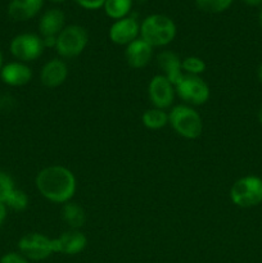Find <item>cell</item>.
<instances>
[{"label": "cell", "instance_id": "6da1fadb", "mask_svg": "<svg viewBox=\"0 0 262 263\" xmlns=\"http://www.w3.org/2000/svg\"><path fill=\"white\" fill-rule=\"evenodd\" d=\"M36 189L45 199L58 204L71 202L76 193V177L64 166L53 164L39 171L35 179Z\"/></svg>", "mask_w": 262, "mask_h": 263}, {"label": "cell", "instance_id": "7a4b0ae2", "mask_svg": "<svg viewBox=\"0 0 262 263\" xmlns=\"http://www.w3.org/2000/svg\"><path fill=\"white\" fill-rule=\"evenodd\" d=\"M176 36V25L164 14H151L140 23V37L152 48L166 46Z\"/></svg>", "mask_w": 262, "mask_h": 263}, {"label": "cell", "instance_id": "3957f363", "mask_svg": "<svg viewBox=\"0 0 262 263\" xmlns=\"http://www.w3.org/2000/svg\"><path fill=\"white\" fill-rule=\"evenodd\" d=\"M169 123L177 135L189 140L199 138L203 131L202 117L190 105H175L169 113Z\"/></svg>", "mask_w": 262, "mask_h": 263}, {"label": "cell", "instance_id": "277c9868", "mask_svg": "<svg viewBox=\"0 0 262 263\" xmlns=\"http://www.w3.org/2000/svg\"><path fill=\"white\" fill-rule=\"evenodd\" d=\"M230 199L240 208H252L262 203V179L253 175L236 180L230 189Z\"/></svg>", "mask_w": 262, "mask_h": 263}, {"label": "cell", "instance_id": "5b68a950", "mask_svg": "<svg viewBox=\"0 0 262 263\" xmlns=\"http://www.w3.org/2000/svg\"><path fill=\"white\" fill-rule=\"evenodd\" d=\"M89 43V33L82 26H66L57 36L55 50L62 58L79 57Z\"/></svg>", "mask_w": 262, "mask_h": 263}, {"label": "cell", "instance_id": "8992f818", "mask_svg": "<svg viewBox=\"0 0 262 263\" xmlns=\"http://www.w3.org/2000/svg\"><path fill=\"white\" fill-rule=\"evenodd\" d=\"M18 251L28 261H44L55 252V241L40 233L23 235L18 241Z\"/></svg>", "mask_w": 262, "mask_h": 263}, {"label": "cell", "instance_id": "52a82bcc", "mask_svg": "<svg viewBox=\"0 0 262 263\" xmlns=\"http://www.w3.org/2000/svg\"><path fill=\"white\" fill-rule=\"evenodd\" d=\"M10 53L18 62L36 61L44 51L43 39L35 33H20L10 41Z\"/></svg>", "mask_w": 262, "mask_h": 263}, {"label": "cell", "instance_id": "ba28073f", "mask_svg": "<svg viewBox=\"0 0 262 263\" xmlns=\"http://www.w3.org/2000/svg\"><path fill=\"white\" fill-rule=\"evenodd\" d=\"M180 99L190 105H202L210 99V87L199 76L184 74L181 81L175 86Z\"/></svg>", "mask_w": 262, "mask_h": 263}, {"label": "cell", "instance_id": "9c48e42d", "mask_svg": "<svg viewBox=\"0 0 262 263\" xmlns=\"http://www.w3.org/2000/svg\"><path fill=\"white\" fill-rule=\"evenodd\" d=\"M175 86L163 76L157 74L148 85V97L154 108L166 109L171 107L175 99Z\"/></svg>", "mask_w": 262, "mask_h": 263}, {"label": "cell", "instance_id": "30bf717a", "mask_svg": "<svg viewBox=\"0 0 262 263\" xmlns=\"http://www.w3.org/2000/svg\"><path fill=\"white\" fill-rule=\"evenodd\" d=\"M110 41L116 45H126L133 43L138 37H140V23L135 17L121 18V20L115 21L112 26L109 27Z\"/></svg>", "mask_w": 262, "mask_h": 263}, {"label": "cell", "instance_id": "8fae6325", "mask_svg": "<svg viewBox=\"0 0 262 263\" xmlns=\"http://www.w3.org/2000/svg\"><path fill=\"white\" fill-rule=\"evenodd\" d=\"M55 252L66 256H76L81 253L87 246V238L84 233L79 230H68L54 239Z\"/></svg>", "mask_w": 262, "mask_h": 263}, {"label": "cell", "instance_id": "7c38bea8", "mask_svg": "<svg viewBox=\"0 0 262 263\" xmlns=\"http://www.w3.org/2000/svg\"><path fill=\"white\" fill-rule=\"evenodd\" d=\"M68 77V66L64 61L54 58L46 62L40 72L41 84L46 87H58Z\"/></svg>", "mask_w": 262, "mask_h": 263}, {"label": "cell", "instance_id": "4fadbf2b", "mask_svg": "<svg viewBox=\"0 0 262 263\" xmlns=\"http://www.w3.org/2000/svg\"><path fill=\"white\" fill-rule=\"evenodd\" d=\"M0 77L3 82L9 86H23L31 81L32 71L23 62H10V63L4 64L0 69Z\"/></svg>", "mask_w": 262, "mask_h": 263}, {"label": "cell", "instance_id": "5bb4252c", "mask_svg": "<svg viewBox=\"0 0 262 263\" xmlns=\"http://www.w3.org/2000/svg\"><path fill=\"white\" fill-rule=\"evenodd\" d=\"M125 57L131 68H143L153 57V48L141 37H138L126 46Z\"/></svg>", "mask_w": 262, "mask_h": 263}, {"label": "cell", "instance_id": "9a60e30c", "mask_svg": "<svg viewBox=\"0 0 262 263\" xmlns=\"http://www.w3.org/2000/svg\"><path fill=\"white\" fill-rule=\"evenodd\" d=\"M44 5V0H10L8 5V15L13 21L25 22L39 14Z\"/></svg>", "mask_w": 262, "mask_h": 263}, {"label": "cell", "instance_id": "2e32d148", "mask_svg": "<svg viewBox=\"0 0 262 263\" xmlns=\"http://www.w3.org/2000/svg\"><path fill=\"white\" fill-rule=\"evenodd\" d=\"M157 63L158 67L164 72L163 76L171 82L174 86H176L181 79L184 77L181 67V59L177 57V54L172 53L170 50L161 51L157 57Z\"/></svg>", "mask_w": 262, "mask_h": 263}, {"label": "cell", "instance_id": "e0dca14e", "mask_svg": "<svg viewBox=\"0 0 262 263\" xmlns=\"http://www.w3.org/2000/svg\"><path fill=\"white\" fill-rule=\"evenodd\" d=\"M64 22H66V17L61 9L53 8V9L46 10L39 21V31H40L41 37H50V36L57 37L61 31L66 27Z\"/></svg>", "mask_w": 262, "mask_h": 263}, {"label": "cell", "instance_id": "ac0fdd59", "mask_svg": "<svg viewBox=\"0 0 262 263\" xmlns=\"http://www.w3.org/2000/svg\"><path fill=\"white\" fill-rule=\"evenodd\" d=\"M62 218L71 228V230H79L85 225L86 215L81 205L74 202H67L62 208Z\"/></svg>", "mask_w": 262, "mask_h": 263}, {"label": "cell", "instance_id": "d6986e66", "mask_svg": "<svg viewBox=\"0 0 262 263\" xmlns=\"http://www.w3.org/2000/svg\"><path fill=\"white\" fill-rule=\"evenodd\" d=\"M143 125L149 130H159L169 123V113L159 108H149L141 116Z\"/></svg>", "mask_w": 262, "mask_h": 263}, {"label": "cell", "instance_id": "ffe728a7", "mask_svg": "<svg viewBox=\"0 0 262 263\" xmlns=\"http://www.w3.org/2000/svg\"><path fill=\"white\" fill-rule=\"evenodd\" d=\"M133 8V0H105L103 9L107 17L117 21L127 17Z\"/></svg>", "mask_w": 262, "mask_h": 263}, {"label": "cell", "instance_id": "44dd1931", "mask_svg": "<svg viewBox=\"0 0 262 263\" xmlns=\"http://www.w3.org/2000/svg\"><path fill=\"white\" fill-rule=\"evenodd\" d=\"M234 0H195V4L205 13H222L231 7Z\"/></svg>", "mask_w": 262, "mask_h": 263}, {"label": "cell", "instance_id": "7402d4cb", "mask_svg": "<svg viewBox=\"0 0 262 263\" xmlns=\"http://www.w3.org/2000/svg\"><path fill=\"white\" fill-rule=\"evenodd\" d=\"M182 71L186 72V74L190 76H199L200 73L205 71V63L202 58L199 57L190 55L186 57L181 61Z\"/></svg>", "mask_w": 262, "mask_h": 263}, {"label": "cell", "instance_id": "603a6c76", "mask_svg": "<svg viewBox=\"0 0 262 263\" xmlns=\"http://www.w3.org/2000/svg\"><path fill=\"white\" fill-rule=\"evenodd\" d=\"M5 205L13 211H23L28 205V197L23 190L14 189L8 197Z\"/></svg>", "mask_w": 262, "mask_h": 263}, {"label": "cell", "instance_id": "cb8c5ba5", "mask_svg": "<svg viewBox=\"0 0 262 263\" xmlns=\"http://www.w3.org/2000/svg\"><path fill=\"white\" fill-rule=\"evenodd\" d=\"M14 181L7 172L0 171V203L7 202L10 193L14 190Z\"/></svg>", "mask_w": 262, "mask_h": 263}, {"label": "cell", "instance_id": "d4e9b609", "mask_svg": "<svg viewBox=\"0 0 262 263\" xmlns=\"http://www.w3.org/2000/svg\"><path fill=\"white\" fill-rule=\"evenodd\" d=\"M0 263H30L26 257H23L20 252H9L0 258Z\"/></svg>", "mask_w": 262, "mask_h": 263}, {"label": "cell", "instance_id": "484cf974", "mask_svg": "<svg viewBox=\"0 0 262 263\" xmlns=\"http://www.w3.org/2000/svg\"><path fill=\"white\" fill-rule=\"evenodd\" d=\"M77 5L87 10H97L103 8L105 0H74Z\"/></svg>", "mask_w": 262, "mask_h": 263}, {"label": "cell", "instance_id": "4316f807", "mask_svg": "<svg viewBox=\"0 0 262 263\" xmlns=\"http://www.w3.org/2000/svg\"><path fill=\"white\" fill-rule=\"evenodd\" d=\"M8 215V207L5 205V203H0V228H2L3 223L7 220Z\"/></svg>", "mask_w": 262, "mask_h": 263}, {"label": "cell", "instance_id": "83f0119b", "mask_svg": "<svg viewBox=\"0 0 262 263\" xmlns=\"http://www.w3.org/2000/svg\"><path fill=\"white\" fill-rule=\"evenodd\" d=\"M241 2H244L249 7H259V5H262V0H241Z\"/></svg>", "mask_w": 262, "mask_h": 263}, {"label": "cell", "instance_id": "f1b7e54d", "mask_svg": "<svg viewBox=\"0 0 262 263\" xmlns=\"http://www.w3.org/2000/svg\"><path fill=\"white\" fill-rule=\"evenodd\" d=\"M257 76H258L259 82H261V85H262V63L259 64L258 69H257Z\"/></svg>", "mask_w": 262, "mask_h": 263}, {"label": "cell", "instance_id": "f546056e", "mask_svg": "<svg viewBox=\"0 0 262 263\" xmlns=\"http://www.w3.org/2000/svg\"><path fill=\"white\" fill-rule=\"evenodd\" d=\"M258 121H259V123L262 125V103H261V105H259V109H258Z\"/></svg>", "mask_w": 262, "mask_h": 263}, {"label": "cell", "instance_id": "4dcf8cb0", "mask_svg": "<svg viewBox=\"0 0 262 263\" xmlns=\"http://www.w3.org/2000/svg\"><path fill=\"white\" fill-rule=\"evenodd\" d=\"M258 22H259V26H261V28H262V5H261V9H259V15H258Z\"/></svg>", "mask_w": 262, "mask_h": 263}, {"label": "cell", "instance_id": "1f68e13d", "mask_svg": "<svg viewBox=\"0 0 262 263\" xmlns=\"http://www.w3.org/2000/svg\"><path fill=\"white\" fill-rule=\"evenodd\" d=\"M3 68V53L2 50H0V69Z\"/></svg>", "mask_w": 262, "mask_h": 263}, {"label": "cell", "instance_id": "d6a6232c", "mask_svg": "<svg viewBox=\"0 0 262 263\" xmlns=\"http://www.w3.org/2000/svg\"><path fill=\"white\" fill-rule=\"evenodd\" d=\"M49 2H51V3H63V2H66V0H49Z\"/></svg>", "mask_w": 262, "mask_h": 263}]
</instances>
